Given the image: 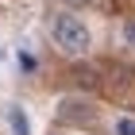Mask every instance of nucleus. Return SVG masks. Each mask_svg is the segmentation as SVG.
Listing matches in <instances>:
<instances>
[{"mask_svg": "<svg viewBox=\"0 0 135 135\" xmlns=\"http://www.w3.org/2000/svg\"><path fill=\"white\" fill-rule=\"evenodd\" d=\"M50 42L62 54H70V58H81V54H89L93 35H89V27H85V20H77V16H70V12H58V16L50 20Z\"/></svg>", "mask_w": 135, "mask_h": 135, "instance_id": "obj_1", "label": "nucleus"}, {"mask_svg": "<svg viewBox=\"0 0 135 135\" xmlns=\"http://www.w3.org/2000/svg\"><path fill=\"white\" fill-rule=\"evenodd\" d=\"M8 124H12V131H16V135H31V127H27V116H23V108H20V104H12V108H8Z\"/></svg>", "mask_w": 135, "mask_h": 135, "instance_id": "obj_2", "label": "nucleus"}, {"mask_svg": "<svg viewBox=\"0 0 135 135\" xmlns=\"http://www.w3.org/2000/svg\"><path fill=\"white\" fill-rule=\"evenodd\" d=\"M116 135H135V120L131 116H120L116 120Z\"/></svg>", "mask_w": 135, "mask_h": 135, "instance_id": "obj_3", "label": "nucleus"}, {"mask_svg": "<svg viewBox=\"0 0 135 135\" xmlns=\"http://www.w3.org/2000/svg\"><path fill=\"white\" fill-rule=\"evenodd\" d=\"M35 66H39L35 54H31V50H20V70H23V73H35Z\"/></svg>", "mask_w": 135, "mask_h": 135, "instance_id": "obj_4", "label": "nucleus"}, {"mask_svg": "<svg viewBox=\"0 0 135 135\" xmlns=\"http://www.w3.org/2000/svg\"><path fill=\"white\" fill-rule=\"evenodd\" d=\"M124 42H131V46H135V23H127V27H124Z\"/></svg>", "mask_w": 135, "mask_h": 135, "instance_id": "obj_5", "label": "nucleus"}, {"mask_svg": "<svg viewBox=\"0 0 135 135\" xmlns=\"http://www.w3.org/2000/svg\"><path fill=\"white\" fill-rule=\"evenodd\" d=\"M70 4H85V0H70Z\"/></svg>", "mask_w": 135, "mask_h": 135, "instance_id": "obj_6", "label": "nucleus"}]
</instances>
